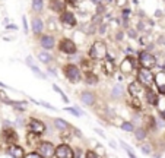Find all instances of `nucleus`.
Here are the masks:
<instances>
[{"label": "nucleus", "mask_w": 165, "mask_h": 158, "mask_svg": "<svg viewBox=\"0 0 165 158\" xmlns=\"http://www.w3.org/2000/svg\"><path fill=\"white\" fill-rule=\"evenodd\" d=\"M89 57L92 60H104L108 57V48L107 44L102 41H95L89 50Z\"/></svg>", "instance_id": "obj_1"}, {"label": "nucleus", "mask_w": 165, "mask_h": 158, "mask_svg": "<svg viewBox=\"0 0 165 158\" xmlns=\"http://www.w3.org/2000/svg\"><path fill=\"white\" fill-rule=\"evenodd\" d=\"M138 81L145 86V88H151L153 85V81H155V75L151 72V69H146V67H142L138 70Z\"/></svg>", "instance_id": "obj_2"}, {"label": "nucleus", "mask_w": 165, "mask_h": 158, "mask_svg": "<svg viewBox=\"0 0 165 158\" xmlns=\"http://www.w3.org/2000/svg\"><path fill=\"white\" fill-rule=\"evenodd\" d=\"M63 72L66 75V78L73 82V84H78L82 78V75H80V69L76 65H73V63H69V65L64 66V69H63Z\"/></svg>", "instance_id": "obj_3"}, {"label": "nucleus", "mask_w": 165, "mask_h": 158, "mask_svg": "<svg viewBox=\"0 0 165 158\" xmlns=\"http://www.w3.org/2000/svg\"><path fill=\"white\" fill-rule=\"evenodd\" d=\"M139 63H140L142 67L152 69V67H155V65H156V57L152 53L148 51V50H145V51H142L139 54Z\"/></svg>", "instance_id": "obj_4"}, {"label": "nucleus", "mask_w": 165, "mask_h": 158, "mask_svg": "<svg viewBox=\"0 0 165 158\" xmlns=\"http://www.w3.org/2000/svg\"><path fill=\"white\" fill-rule=\"evenodd\" d=\"M37 151L41 154L42 158H51L54 157V151H56V146L48 141H41L40 145L37 146Z\"/></svg>", "instance_id": "obj_5"}, {"label": "nucleus", "mask_w": 165, "mask_h": 158, "mask_svg": "<svg viewBox=\"0 0 165 158\" xmlns=\"http://www.w3.org/2000/svg\"><path fill=\"white\" fill-rule=\"evenodd\" d=\"M60 22L64 28H75L78 25V19L75 16V13L70 12V10H63L61 15H60Z\"/></svg>", "instance_id": "obj_6"}, {"label": "nucleus", "mask_w": 165, "mask_h": 158, "mask_svg": "<svg viewBox=\"0 0 165 158\" xmlns=\"http://www.w3.org/2000/svg\"><path fill=\"white\" fill-rule=\"evenodd\" d=\"M60 51L66 53V54H75V53L78 51V47H76V43L70 38H63L60 41Z\"/></svg>", "instance_id": "obj_7"}, {"label": "nucleus", "mask_w": 165, "mask_h": 158, "mask_svg": "<svg viewBox=\"0 0 165 158\" xmlns=\"http://www.w3.org/2000/svg\"><path fill=\"white\" fill-rule=\"evenodd\" d=\"M54 157L56 158H72V157H75V152H73V149L67 144H61L56 148Z\"/></svg>", "instance_id": "obj_8"}, {"label": "nucleus", "mask_w": 165, "mask_h": 158, "mask_svg": "<svg viewBox=\"0 0 165 158\" xmlns=\"http://www.w3.org/2000/svg\"><path fill=\"white\" fill-rule=\"evenodd\" d=\"M2 138H3V142L7 145H12L18 142V135L13 130V127H3L2 129Z\"/></svg>", "instance_id": "obj_9"}, {"label": "nucleus", "mask_w": 165, "mask_h": 158, "mask_svg": "<svg viewBox=\"0 0 165 158\" xmlns=\"http://www.w3.org/2000/svg\"><path fill=\"white\" fill-rule=\"evenodd\" d=\"M28 129H29V132L42 135V133L46 132V125H44L41 120H38V118H31L29 123H28Z\"/></svg>", "instance_id": "obj_10"}, {"label": "nucleus", "mask_w": 165, "mask_h": 158, "mask_svg": "<svg viewBox=\"0 0 165 158\" xmlns=\"http://www.w3.org/2000/svg\"><path fill=\"white\" fill-rule=\"evenodd\" d=\"M143 88L145 86L142 85L139 81H133L132 84L129 85V94L132 98H139L142 94H143Z\"/></svg>", "instance_id": "obj_11"}, {"label": "nucleus", "mask_w": 165, "mask_h": 158, "mask_svg": "<svg viewBox=\"0 0 165 158\" xmlns=\"http://www.w3.org/2000/svg\"><path fill=\"white\" fill-rule=\"evenodd\" d=\"M6 154L9 155V157H13V158H24V157H25L24 148L19 146V145H16V144L9 145V146H7Z\"/></svg>", "instance_id": "obj_12"}, {"label": "nucleus", "mask_w": 165, "mask_h": 158, "mask_svg": "<svg viewBox=\"0 0 165 158\" xmlns=\"http://www.w3.org/2000/svg\"><path fill=\"white\" fill-rule=\"evenodd\" d=\"M133 69H134V62H133V59L130 56H126L124 59L121 60V63H120V70L127 75V73H132Z\"/></svg>", "instance_id": "obj_13"}, {"label": "nucleus", "mask_w": 165, "mask_h": 158, "mask_svg": "<svg viewBox=\"0 0 165 158\" xmlns=\"http://www.w3.org/2000/svg\"><path fill=\"white\" fill-rule=\"evenodd\" d=\"M40 46L44 48V50H53L54 47H56V40H54L53 35H42L40 38Z\"/></svg>", "instance_id": "obj_14"}, {"label": "nucleus", "mask_w": 165, "mask_h": 158, "mask_svg": "<svg viewBox=\"0 0 165 158\" xmlns=\"http://www.w3.org/2000/svg\"><path fill=\"white\" fill-rule=\"evenodd\" d=\"M153 84L156 85L159 94L165 95V72H164V70L155 75V81H153Z\"/></svg>", "instance_id": "obj_15"}, {"label": "nucleus", "mask_w": 165, "mask_h": 158, "mask_svg": "<svg viewBox=\"0 0 165 158\" xmlns=\"http://www.w3.org/2000/svg\"><path fill=\"white\" fill-rule=\"evenodd\" d=\"M67 0H50V9L56 13H61L66 10Z\"/></svg>", "instance_id": "obj_16"}, {"label": "nucleus", "mask_w": 165, "mask_h": 158, "mask_svg": "<svg viewBox=\"0 0 165 158\" xmlns=\"http://www.w3.org/2000/svg\"><path fill=\"white\" fill-rule=\"evenodd\" d=\"M40 135L38 133H34V132H29L27 135V144L31 146V148H34V149H37V146L40 145Z\"/></svg>", "instance_id": "obj_17"}, {"label": "nucleus", "mask_w": 165, "mask_h": 158, "mask_svg": "<svg viewBox=\"0 0 165 158\" xmlns=\"http://www.w3.org/2000/svg\"><path fill=\"white\" fill-rule=\"evenodd\" d=\"M80 100L85 105H94L95 104V95L91 91H83L80 94Z\"/></svg>", "instance_id": "obj_18"}, {"label": "nucleus", "mask_w": 165, "mask_h": 158, "mask_svg": "<svg viewBox=\"0 0 165 158\" xmlns=\"http://www.w3.org/2000/svg\"><path fill=\"white\" fill-rule=\"evenodd\" d=\"M31 29H32L34 34H41L42 29H44V24H42V19L41 18H32V22H31Z\"/></svg>", "instance_id": "obj_19"}, {"label": "nucleus", "mask_w": 165, "mask_h": 158, "mask_svg": "<svg viewBox=\"0 0 165 158\" xmlns=\"http://www.w3.org/2000/svg\"><path fill=\"white\" fill-rule=\"evenodd\" d=\"M53 125H54V127L60 132H67L69 129H70V125L67 123L66 120H63V118H54Z\"/></svg>", "instance_id": "obj_20"}, {"label": "nucleus", "mask_w": 165, "mask_h": 158, "mask_svg": "<svg viewBox=\"0 0 165 158\" xmlns=\"http://www.w3.org/2000/svg\"><path fill=\"white\" fill-rule=\"evenodd\" d=\"M145 95H146V101H148V104L156 105V103H158V95H156V92H153L151 88H146Z\"/></svg>", "instance_id": "obj_21"}, {"label": "nucleus", "mask_w": 165, "mask_h": 158, "mask_svg": "<svg viewBox=\"0 0 165 158\" xmlns=\"http://www.w3.org/2000/svg\"><path fill=\"white\" fill-rule=\"evenodd\" d=\"M27 65L29 66V69H31V70H32V72L35 73V75H37L38 78H41V79H46V75H44V73L41 72V70H40V69H38V67H37V66L34 65L32 57H31V56H28V57H27Z\"/></svg>", "instance_id": "obj_22"}, {"label": "nucleus", "mask_w": 165, "mask_h": 158, "mask_svg": "<svg viewBox=\"0 0 165 158\" xmlns=\"http://www.w3.org/2000/svg\"><path fill=\"white\" fill-rule=\"evenodd\" d=\"M124 95V86L121 84H116L111 89V97L112 98H121Z\"/></svg>", "instance_id": "obj_23"}, {"label": "nucleus", "mask_w": 165, "mask_h": 158, "mask_svg": "<svg viewBox=\"0 0 165 158\" xmlns=\"http://www.w3.org/2000/svg\"><path fill=\"white\" fill-rule=\"evenodd\" d=\"M38 60H40L41 63H44V65H48V63L53 62V56L48 53V50H47V51H41L40 54H38Z\"/></svg>", "instance_id": "obj_24"}, {"label": "nucleus", "mask_w": 165, "mask_h": 158, "mask_svg": "<svg viewBox=\"0 0 165 158\" xmlns=\"http://www.w3.org/2000/svg\"><path fill=\"white\" fill-rule=\"evenodd\" d=\"M133 132H134V138H136V141H143V139H146L145 127H136Z\"/></svg>", "instance_id": "obj_25"}, {"label": "nucleus", "mask_w": 165, "mask_h": 158, "mask_svg": "<svg viewBox=\"0 0 165 158\" xmlns=\"http://www.w3.org/2000/svg\"><path fill=\"white\" fill-rule=\"evenodd\" d=\"M85 81L88 85H95V84H98V76L97 75H94V73L88 72L85 75Z\"/></svg>", "instance_id": "obj_26"}, {"label": "nucleus", "mask_w": 165, "mask_h": 158, "mask_svg": "<svg viewBox=\"0 0 165 158\" xmlns=\"http://www.w3.org/2000/svg\"><path fill=\"white\" fill-rule=\"evenodd\" d=\"M104 72H105L107 75H111V73L114 72V62H112L111 59H107L105 65H104Z\"/></svg>", "instance_id": "obj_27"}, {"label": "nucleus", "mask_w": 165, "mask_h": 158, "mask_svg": "<svg viewBox=\"0 0 165 158\" xmlns=\"http://www.w3.org/2000/svg\"><path fill=\"white\" fill-rule=\"evenodd\" d=\"M42 9H44V0H32V10L42 12Z\"/></svg>", "instance_id": "obj_28"}, {"label": "nucleus", "mask_w": 165, "mask_h": 158, "mask_svg": "<svg viewBox=\"0 0 165 158\" xmlns=\"http://www.w3.org/2000/svg\"><path fill=\"white\" fill-rule=\"evenodd\" d=\"M156 107H158L159 113H161V117H162V118L165 120V98H158Z\"/></svg>", "instance_id": "obj_29"}, {"label": "nucleus", "mask_w": 165, "mask_h": 158, "mask_svg": "<svg viewBox=\"0 0 165 158\" xmlns=\"http://www.w3.org/2000/svg\"><path fill=\"white\" fill-rule=\"evenodd\" d=\"M120 127H121V130H124V132H133L134 130V125H133L132 122H123Z\"/></svg>", "instance_id": "obj_30"}, {"label": "nucleus", "mask_w": 165, "mask_h": 158, "mask_svg": "<svg viewBox=\"0 0 165 158\" xmlns=\"http://www.w3.org/2000/svg\"><path fill=\"white\" fill-rule=\"evenodd\" d=\"M140 149H142V152H143L145 155H151L152 145L151 144H142V145H140Z\"/></svg>", "instance_id": "obj_31"}, {"label": "nucleus", "mask_w": 165, "mask_h": 158, "mask_svg": "<svg viewBox=\"0 0 165 158\" xmlns=\"http://www.w3.org/2000/svg\"><path fill=\"white\" fill-rule=\"evenodd\" d=\"M120 145H121V146H123V148H124L126 151H127V154H129V155H130V157H136V154H134V152H133V148L132 146H129V145L126 144V142H123V141H120Z\"/></svg>", "instance_id": "obj_32"}, {"label": "nucleus", "mask_w": 165, "mask_h": 158, "mask_svg": "<svg viewBox=\"0 0 165 158\" xmlns=\"http://www.w3.org/2000/svg\"><path fill=\"white\" fill-rule=\"evenodd\" d=\"M64 110H66V111H69V113H72L75 117H80V116H82V113H80L79 108H73V107H66Z\"/></svg>", "instance_id": "obj_33"}, {"label": "nucleus", "mask_w": 165, "mask_h": 158, "mask_svg": "<svg viewBox=\"0 0 165 158\" xmlns=\"http://www.w3.org/2000/svg\"><path fill=\"white\" fill-rule=\"evenodd\" d=\"M25 157H27V158H42L38 151H37V152H28V154H25Z\"/></svg>", "instance_id": "obj_34"}, {"label": "nucleus", "mask_w": 165, "mask_h": 158, "mask_svg": "<svg viewBox=\"0 0 165 158\" xmlns=\"http://www.w3.org/2000/svg\"><path fill=\"white\" fill-rule=\"evenodd\" d=\"M22 26H24V32L28 34V22H27V16H22Z\"/></svg>", "instance_id": "obj_35"}, {"label": "nucleus", "mask_w": 165, "mask_h": 158, "mask_svg": "<svg viewBox=\"0 0 165 158\" xmlns=\"http://www.w3.org/2000/svg\"><path fill=\"white\" fill-rule=\"evenodd\" d=\"M129 37L130 38H138V34H136L134 29H129Z\"/></svg>", "instance_id": "obj_36"}, {"label": "nucleus", "mask_w": 165, "mask_h": 158, "mask_svg": "<svg viewBox=\"0 0 165 158\" xmlns=\"http://www.w3.org/2000/svg\"><path fill=\"white\" fill-rule=\"evenodd\" d=\"M85 157L86 158H95V157H97V154H95V152H92V151H88L85 154Z\"/></svg>", "instance_id": "obj_37"}, {"label": "nucleus", "mask_w": 165, "mask_h": 158, "mask_svg": "<svg viewBox=\"0 0 165 158\" xmlns=\"http://www.w3.org/2000/svg\"><path fill=\"white\" fill-rule=\"evenodd\" d=\"M67 3H69V5H72V6H78L79 0H67Z\"/></svg>", "instance_id": "obj_38"}, {"label": "nucleus", "mask_w": 165, "mask_h": 158, "mask_svg": "<svg viewBox=\"0 0 165 158\" xmlns=\"http://www.w3.org/2000/svg\"><path fill=\"white\" fill-rule=\"evenodd\" d=\"M123 37H124V35H123V31H119V32H117V35H116V38L119 40V41H121V40H123Z\"/></svg>", "instance_id": "obj_39"}, {"label": "nucleus", "mask_w": 165, "mask_h": 158, "mask_svg": "<svg viewBox=\"0 0 165 158\" xmlns=\"http://www.w3.org/2000/svg\"><path fill=\"white\" fill-rule=\"evenodd\" d=\"M105 29H107L105 24H104V25H101V28H99V34H104V32H105Z\"/></svg>", "instance_id": "obj_40"}, {"label": "nucleus", "mask_w": 165, "mask_h": 158, "mask_svg": "<svg viewBox=\"0 0 165 158\" xmlns=\"http://www.w3.org/2000/svg\"><path fill=\"white\" fill-rule=\"evenodd\" d=\"M78 152H75V157H82V152H80V149H76Z\"/></svg>", "instance_id": "obj_41"}, {"label": "nucleus", "mask_w": 165, "mask_h": 158, "mask_svg": "<svg viewBox=\"0 0 165 158\" xmlns=\"http://www.w3.org/2000/svg\"><path fill=\"white\" fill-rule=\"evenodd\" d=\"M7 28H9V29H18L16 25H7Z\"/></svg>", "instance_id": "obj_42"}, {"label": "nucleus", "mask_w": 165, "mask_h": 158, "mask_svg": "<svg viewBox=\"0 0 165 158\" xmlns=\"http://www.w3.org/2000/svg\"><path fill=\"white\" fill-rule=\"evenodd\" d=\"M101 2H102V0H91V3H94V5H98Z\"/></svg>", "instance_id": "obj_43"}, {"label": "nucleus", "mask_w": 165, "mask_h": 158, "mask_svg": "<svg viewBox=\"0 0 165 158\" xmlns=\"http://www.w3.org/2000/svg\"><path fill=\"white\" fill-rule=\"evenodd\" d=\"M95 132H97V133H99L101 136H104V132H102V130H99V129H95Z\"/></svg>", "instance_id": "obj_44"}, {"label": "nucleus", "mask_w": 165, "mask_h": 158, "mask_svg": "<svg viewBox=\"0 0 165 158\" xmlns=\"http://www.w3.org/2000/svg\"><path fill=\"white\" fill-rule=\"evenodd\" d=\"M110 145H111L112 148H116V146H117V145H116V142H112V141H110Z\"/></svg>", "instance_id": "obj_45"}, {"label": "nucleus", "mask_w": 165, "mask_h": 158, "mask_svg": "<svg viewBox=\"0 0 165 158\" xmlns=\"http://www.w3.org/2000/svg\"><path fill=\"white\" fill-rule=\"evenodd\" d=\"M0 86H2V88H6V85H5V84H2V82H0Z\"/></svg>", "instance_id": "obj_46"}]
</instances>
